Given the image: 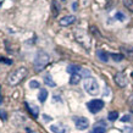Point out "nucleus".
<instances>
[{"mask_svg":"<svg viewBox=\"0 0 133 133\" xmlns=\"http://www.w3.org/2000/svg\"><path fill=\"white\" fill-rule=\"evenodd\" d=\"M129 103H131V104L133 105V97H131V98H129Z\"/></svg>","mask_w":133,"mask_h":133,"instance_id":"bb28decb","label":"nucleus"},{"mask_svg":"<svg viewBox=\"0 0 133 133\" xmlns=\"http://www.w3.org/2000/svg\"><path fill=\"white\" fill-rule=\"evenodd\" d=\"M97 57L101 61V62H108V61H109V55H108V52L104 51V50H101V49L97 50Z\"/></svg>","mask_w":133,"mask_h":133,"instance_id":"6e6552de","label":"nucleus"},{"mask_svg":"<svg viewBox=\"0 0 133 133\" xmlns=\"http://www.w3.org/2000/svg\"><path fill=\"white\" fill-rule=\"evenodd\" d=\"M116 18L118 21H125L126 20V16L123 15V14H122V12L118 11V12H116Z\"/></svg>","mask_w":133,"mask_h":133,"instance_id":"412c9836","label":"nucleus"},{"mask_svg":"<svg viewBox=\"0 0 133 133\" xmlns=\"http://www.w3.org/2000/svg\"><path fill=\"white\" fill-rule=\"evenodd\" d=\"M27 133H33V131L32 129H29V128H27Z\"/></svg>","mask_w":133,"mask_h":133,"instance_id":"cd10ccee","label":"nucleus"},{"mask_svg":"<svg viewBox=\"0 0 133 133\" xmlns=\"http://www.w3.org/2000/svg\"><path fill=\"white\" fill-rule=\"evenodd\" d=\"M115 82H116V84L118 85V87L123 88V87L127 85V77L125 76L123 72H118L115 75Z\"/></svg>","mask_w":133,"mask_h":133,"instance_id":"423d86ee","label":"nucleus"},{"mask_svg":"<svg viewBox=\"0 0 133 133\" xmlns=\"http://www.w3.org/2000/svg\"><path fill=\"white\" fill-rule=\"evenodd\" d=\"M0 104H1V98H0Z\"/></svg>","mask_w":133,"mask_h":133,"instance_id":"c85d7f7f","label":"nucleus"},{"mask_svg":"<svg viewBox=\"0 0 133 133\" xmlns=\"http://www.w3.org/2000/svg\"><path fill=\"white\" fill-rule=\"evenodd\" d=\"M105 131H106V128H105V125L100 122V123H97V125L93 127L92 133H105Z\"/></svg>","mask_w":133,"mask_h":133,"instance_id":"9d476101","label":"nucleus"},{"mask_svg":"<svg viewBox=\"0 0 133 133\" xmlns=\"http://www.w3.org/2000/svg\"><path fill=\"white\" fill-rule=\"evenodd\" d=\"M83 87H84L85 92L93 95V97H95L99 94L100 92V88H99V84H98V82L95 78H93V77H88V78H85L84 82H83Z\"/></svg>","mask_w":133,"mask_h":133,"instance_id":"7ed1b4c3","label":"nucleus"},{"mask_svg":"<svg viewBox=\"0 0 133 133\" xmlns=\"http://www.w3.org/2000/svg\"><path fill=\"white\" fill-rule=\"evenodd\" d=\"M123 5L128 9L129 11L133 12V0H123Z\"/></svg>","mask_w":133,"mask_h":133,"instance_id":"a211bd4d","label":"nucleus"},{"mask_svg":"<svg viewBox=\"0 0 133 133\" xmlns=\"http://www.w3.org/2000/svg\"><path fill=\"white\" fill-rule=\"evenodd\" d=\"M104 101L101 99H93V100L87 103V108L92 114H98L103 108H104Z\"/></svg>","mask_w":133,"mask_h":133,"instance_id":"20e7f679","label":"nucleus"},{"mask_svg":"<svg viewBox=\"0 0 133 133\" xmlns=\"http://www.w3.org/2000/svg\"><path fill=\"white\" fill-rule=\"evenodd\" d=\"M46 98H48V90L46 89H41L39 93H38V100L41 103H44L46 100Z\"/></svg>","mask_w":133,"mask_h":133,"instance_id":"4468645a","label":"nucleus"},{"mask_svg":"<svg viewBox=\"0 0 133 133\" xmlns=\"http://www.w3.org/2000/svg\"><path fill=\"white\" fill-rule=\"evenodd\" d=\"M51 10H52V15H54V16H57L59 11L61 10V6L56 0H54V1L51 3Z\"/></svg>","mask_w":133,"mask_h":133,"instance_id":"ddd939ff","label":"nucleus"},{"mask_svg":"<svg viewBox=\"0 0 133 133\" xmlns=\"http://www.w3.org/2000/svg\"><path fill=\"white\" fill-rule=\"evenodd\" d=\"M0 118H3V120H6V112H5L4 110H0Z\"/></svg>","mask_w":133,"mask_h":133,"instance_id":"393cba45","label":"nucleus"},{"mask_svg":"<svg viewBox=\"0 0 133 133\" xmlns=\"http://www.w3.org/2000/svg\"><path fill=\"white\" fill-rule=\"evenodd\" d=\"M121 121L122 122H129L131 121V116H129V115H125V116L121 118Z\"/></svg>","mask_w":133,"mask_h":133,"instance_id":"4be33fe9","label":"nucleus"},{"mask_svg":"<svg viewBox=\"0 0 133 133\" xmlns=\"http://www.w3.org/2000/svg\"><path fill=\"white\" fill-rule=\"evenodd\" d=\"M39 87H41V83L38 81H36V79L29 82V88L31 89H37V88H39Z\"/></svg>","mask_w":133,"mask_h":133,"instance_id":"6ab92c4d","label":"nucleus"},{"mask_svg":"<svg viewBox=\"0 0 133 133\" xmlns=\"http://www.w3.org/2000/svg\"><path fill=\"white\" fill-rule=\"evenodd\" d=\"M73 121H75L76 128L79 131H84L89 127V121L85 117H73Z\"/></svg>","mask_w":133,"mask_h":133,"instance_id":"39448f33","label":"nucleus"},{"mask_svg":"<svg viewBox=\"0 0 133 133\" xmlns=\"http://www.w3.org/2000/svg\"><path fill=\"white\" fill-rule=\"evenodd\" d=\"M43 118H44L45 122H49V121H51V120H52L51 117H49L48 115H43Z\"/></svg>","mask_w":133,"mask_h":133,"instance_id":"a878e982","label":"nucleus"},{"mask_svg":"<svg viewBox=\"0 0 133 133\" xmlns=\"http://www.w3.org/2000/svg\"><path fill=\"white\" fill-rule=\"evenodd\" d=\"M50 61V57L46 52L44 51H39L36 55V59H34V70L37 72H41L46 67V65L49 64Z\"/></svg>","mask_w":133,"mask_h":133,"instance_id":"f03ea898","label":"nucleus"},{"mask_svg":"<svg viewBox=\"0 0 133 133\" xmlns=\"http://www.w3.org/2000/svg\"><path fill=\"white\" fill-rule=\"evenodd\" d=\"M27 108H28V110H29V112L32 114V116L33 117H38V111H39V110H38V106H36V105H33V104H31L29 105L28 103H27Z\"/></svg>","mask_w":133,"mask_h":133,"instance_id":"2eb2a0df","label":"nucleus"},{"mask_svg":"<svg viewBox=\"0 0 133 133\" xmlns=\"http://www.w3.org/2000/svg\"><path fill=\"white\" fill-rule=\"evenodd\" d=\"M75 21H76V17L73 16V15H67V16H64L60 20V26H62V27H67V26H70V24L75 23Z\"/></svg>","mask_w":133,"mask_h":133,"instance_id":"0eeeda50","label":"nucleus"},{"mask_svg":"<svg viewBox=\"0 0 133 133\" xmlns=\"http://www.w3.org/2000/svg\"><path fill=\"white\" fill-rule=\"evenodd\" d=\"M109 1H110V0H109Z\"/></svg>","mask_w":133,"mask_h":133,"instance_id":"c756f323","label":"nucleus"},{"mask_svg":"<svg viewBox=\"0 0 133 133\" xmlns=\"http://www.w3.org/2000/svg\"><path fill=\"white\" fill-rule=\"evenodd\" d=\"M122 133H133V129L131 127H125L122 129Z\"/></svg>","mask_w":133,"mask_h":133,"instance_id":"5701e85b","label":"nucleus"},{"mask_svg":"<svg viewBox=\"0 0 133 133\" xmlns=\"http://www.w3.org/2000/svg\"><path fill=\"white\" fill-rule=\"evenodd\" d=\"M44 83L46 85H49V87H55L56 85V83L52 81V77L50 75H45L44 76Z\"/></svg>","mask_w":133,"mask_h":133,"instance_id":"dca6fc26","label":"nucleus"},{"mask_svg":"<svg viewBox=\"0 0 133 133\" xmlns=\"http://www.w3.org/2000/svg\"><path fill=\"white\" fill-rule=\"evenodd\" d=\"M0 61H3V62H5V64H8V65H11V64H12L11 60H9V59H5V57H0Z\"/></svg>","mask_w":133,"mask_h":133,"instance_id":"b1692460","label":"nucleus"},{"mask_svg":"<svg viewBox=\"0 0 133 133\" xmlns=\"http://www.w3.org/2000/svg\"><path fill=\"white\" fill-rule=\"evenodd\" d=\"M27 73H28V70L26 69V67H18V69L14 70L12 72L9 73L8 78H6V82H8V84H10V85L20 84L21 82L26 78Z\"/></svg>","mask_w":133,"mask_h":133,"instance_id":"f257e3e1","label":"nucleus"},{"mask_svg":"<svg viewBox=\"0 0 133 133\" xmlns=\"http://www.w3.org/2000/svg\"><path fill=\"white\" fill-rule=\"evenodd\" d=\"M82 78V75L81 73H75V75H71V78H70V84H78L79 81Z\"/></svg>","mask_w":133,"mask_h":133,"instance_id":"9b49d317","label":"nucleus"},{"mask_svg":"<svg viewBox=\"0 0 133 133\" xmlns=\"http://www.w3.org/2000/svg\"><path fill=\"white\" fill-rule=\"evenodd\" d=\"M81 67L78 66V65H69L67 66V72L70 73V75H75V73H79V71H81Z\"/></svg>","mask_w":133,"mask_h":133,"instance_id":"f8f14e48","label":"nucleus"},{"mask_svg":"<svg viewBox=\"0 0 133 133\" xmlns=\"http://www.w3.org/2000/svg\"><path fill=\"white\" fill-rule=\"evenodd\" d=\"M108 118H109V121H116L118 118V112L117 111H110L108 114Z\"/></svg>","mask_w":133,"mask_h":133,"instance_id":"f3484780","label":"nucleus"},{"mask_svg":"<svg viewBox=\"0 0 133 133\" xmlns=\"http://www.w3.org/2000/svg\"><path fill=\"white\" fill-rule=\"evenodd\" d=\"M111 57L114 59V61L118 62V61H121L123 59V55L122 54H111Z\"/></svg>","mask_w":133,"mask_h":133,"instance_id":"aec40b11","label":"nucleus"},{"mask_svg":"<svg viewBox=\"0 0 133 133\" xmlns=\"http://www.w3.org/2000/svg\"><path fill=\"white\" fill-rule=\"evenodd\" d=\"M50 131L52 133H65L66 129L61 123H56V125H51L50 126Z\"/></svg>","mask_w":133,"mask_h":133,"instance_id":"1a4fd4ad","label":"nucleus"}]
</instances>
